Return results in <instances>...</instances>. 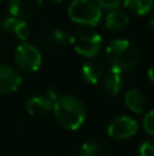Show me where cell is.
<instances>
[{"label": "cell", "instance_id": "obj_10", "mask_svg": "<svg viewBox=\"0 0 154 156\" xmlns=\"http://www.w3.org/2000/svg\"><path fill=\"white\" fill-rule=\"evenodd\" d=\"M128 23H130V14L124 8L117 7L115 10H111L105 16V26L108 30L119 32L127 27Z\"/></svg>", "mask_w": 154, "mask_h": 156}, {"label": "cell", "instance_id": "obj_11", "mask_svg": "<svg viewBox=\"0 0 154 156\" xmlns=\"http://www.w3.org/2000/svg\"><path fill=\"white\" fill-rule=\"evenodd\" d=\"M82 77L86 82L97 85L104 77V65L98 59H89L82 66Z\"/></svg>", "mask_w": 154, "mask_h": 156}, {"label": "cell", "instance_id": "obj_6", "mask_svg": "<svg viewBox=\"0 0 154 156\" xmlns=\"http://www.w3.org/2000/svg\"><path fill=\"white\" fill-rule=\"evenodd\" d=\"M139 129L138 122L128 115H119L111 119L106 126V133L113 140H128L134 137Z\"/></svg>", "mask_w": 154, "mask_h": 156}, {"label": "cell", "instance_id": "obj_2", "mask_svg": "<svg viewBox=\"0 0 154 156\" xmlns=\"http://www.w3.org/2000/svg\"><path fill=\"white\" fill-rule=\"evenodd\" d=\"M52 110L60 126L70 132L78 130L86 121V105L74 94L60 96Z\"/></svg>", "mask_w": 154, "mask_h": 156}, {"label": "cell", "instance_id": "obj_25", "mask_svg": "<svg viewBox=\"0 0 154 156\" xmlns=\"http://www.w3.org/2000/svg\"><path fill=\"white\" fill-rule=\"evenodd\" d=\"M52 2H56V3H60V2H64V0H52Z\"/></svg>", "mask_w": 154, "mask_h": 156}, {"label": "cell", "instance_id": "obj_3", "mask_svg": "<svg viewBox=\"0 0 154 156\" xmlns=\"http://www.w3.org/2000/svg\"><path fill=\"white\" fill-rule=\"evenodd\" d=\"M68 16L76 25L94 27L102 19V10L94 0H72L68 5Z\"/></svg>", "mask_w": 154, "mask_h": 156}, {"label": "cell", "instance_id": "obj_15", "mask_svg": "<svg viewBox=\"0 0 154 156\" xmlns=\"http://www.w3.org/2000/svg\"><path fill=\"white\" fill-rule=\"evenodd\" d=\"M123 5L126 10L136 15H146L147 12L152 11L154 0H123Z\"/></svg>", "mask_w": 154, "mask_h": 156}, {"label": "cell", "instance_id": "obj_26", "mask_svg": "<svg viewBox=\"0 0 154 156\" xmlns=\"http://www.w3.org/2000/svg\"><path fill=\"white\" fill-rule=\"evenodd\" d=\"M0 2H2V0H0Z\"/></svg>", "mask_w": 154, "mask_h": 156}, {"label": "cell", "instance_id": "obj_9", "mask_svg": "<svg viewBox=\"0 0 154 156\" xmlns=\"http://www.w3.org/2000/svg\"><path fill=\"white\" fill-rule=\"evenodd\" d=\"M79 156H112L111 143L101 137L90 138L82 144Z\"/></svg>", "mask_w": 154, "mask_h": 156}, {"label": "cell", "instance_id": "obj_16", "mask_svg": "<svg viewBox=\"0 0 154 156\" xmlns=\"http://www.w3.org/2000/svg\"><path fill=\"white\" fill-rule=\"evenodd\" d=\"M12 34L15 36L18 40H21L22 43H26L27 40L30 38V34H32V29H30L29 23L23 19H18L16 21V25L14 27Z\"/></svg>", "mask_w": 154, "mask_h": 156}, {"label": "cell", "instance_id": "obj_24", "mask_svg": "<svg viewBox=\"0 0 154 156\" xmlns=\"http://www.w3.org/2000/svg\"><path fill=\"white\" fill-rule=\"evenodd\" d=\"M150 25H152V27H153V32H154V14H153L152 19H150Z\"/></svg>", "mask_w": 154, "mask_h": 156}, {"label": "cell", "instance_id": "obj_12", "mask_svg": "<svg viewBox=\"0 0 154 156\" xmlns=\"http://www.w3.org/2000/svg\"><path fill=\"white\" fill-rule=\"evenodd\" d=\"M53 103L46 97L45 93H37L29 97L26 101V111L30 115H42L52 110Z\"/></svg>", "mask_w": 154, "mask_h": 156}, {"label": "cell", "instance_id": "obj_18", "mask_svg": "<svg viewBox=\"0 0 154 156\" xmlns=\"http://www.w3.org/2000/svg\"><path fill=\"white\" fill-rule=\"evenodd\" d=\"M142 126H143V130L147 134L154 137V108H152L150 111H147L145 114L143 121H142Z\"/></svg>", "mask_w": 154, "mask_h": 156}, {"label": "cell", "instance_id": "obj_20", "mask_svg": "<svg viewBox=\"0 0 154 156\" xmlns=\"http://www.w3.org/2000/svg\"><path fill=\"white\" fill-rule=\"evenodd\" d=\"M138 156H154V140H147L139 145Z\"/></svg>", "mask_w": 154, "mask_h": 156}, {"label": "cell", "instance_id": "obj_7", "mask_svg": "<svg viewBox=\"0 0 154 156\" xmlns=\"http://www.w3.org/2000/svg\"><path fill=\"white\" fill-rule=\"evenodd\" d=\"M42 0H10V14L18 19H26L37 15L42 8Z\"/></svg>", "mask_w": 154, "mask_h": 156}, {"label": "cell", "instance_id": "obj_8", "mask_svg": "<svg viewBox=\"0 0 154 156\" xmlns=\"http://www.w3.org/2000/svg\"><path fill=\"white\" fill-rule=\"evenodd\" d=\"M22 85V76L10 65H0V93L10 94L16 92Z\"/></svg>", "mask_w": 154, "mask_h": 156}, {"label": "cell", "instance_id": "obj_17", "mask_svg": "<svg viewBox=\"0 0 154 156\" xmlns=\"http://www.w3.org/2000/svg\"><path fill=\"white\" fill-rule=\"evenodd\" d=\"M16 21H18V18L12 16L11 14H7V15H4L2 18V21H0V29L4 33H7V34H12L14 27H15V25H16Z\"/></svg>", "mask_w": 154, "mask_h": 156}, {"label": "cell", "instance_id": "obj_19", "mask_svg": "<svg viewBox=\"0 0 154 156\" xmlns=\"http://www.w3.org/2000/svg\"><path fill=\"white\" fill-rule=\"evenodd\" d=\"M70 38H71V34L63 29H56L53 32V34H52V40L57 45H65V44H68L70 43Z\"/></svg>", "mask_w": 154, "mask_h": 156}, {"label": "cell", "instance_id": "obj_23", "mask_svg": "<svg viewBox=\"0 0 154 156\" xmlns=\"http://www.w3.org/2000/svg\"><path fill=\"white\" fill-rule=\"evenodd\" d=\"M147 77H149V80L154 83V65L150 66L149 70H147Z\"/></svg>", "mask_w": 154, "mask_h": 156}, {"label": "cell", "instance_id": "obj_4", "mask_svg": "<svg viewBox=\"0 0 154 156\" xmlns=\"http://www.w3.org/2000/svg\"><path fill=\"white\" fill-rule=\"evenodd\" d=\"M70 43L72 44L76 54L87 59H94L102 48V36L97 32L78 30L76 33L71 34Z\"/></svg>", "mask_w": 154, "mask_h": 156}, {"label": "cell", "instance_id": "obj_22", "mask_svg": "<svg viewBox=\"0 0 154 156\" xmlns=\"http://www.w3.org/2000/svg\"><path fill=\"white\" fill-rule=\"evenodd\" d=\"M45 94H46V97H48L49 100H51L52 103H56L57 101V99H59V93H57V90L56 89H52V88H49V89H46V92H45Z\"/></svg>", "mask_w": 154, "mask_h": 156}, {"label": "cell", "instance_id": "obj_13", "mask_svg": "<svg viewBox=\"0 0 154 156\" xmlns=\"http://www.w3.org/2000/svg\"><path fill=\"white\" fill-rule=\"evenodd\" d=\"M123 86H124V80L120 73L109 70L105 77H102V88L111 96H116L122 92Z\"/></svg>", "mask_w": 154, "mask_h": 156}, {"label": "cell", "instance_id": "obj_14", "mask_svg": "<svg viewBox=\"0 0 154 156\" xmlns=\"http://www.w3.org/2000/svg\"><path fill=\"white\" fill-rule=\"evenodd\" d=\"M124 103L128 107V110L132 111L135 114L143 112L145 107H146V97L139 89H130L124 96Z\"/></svg>", "mask_w": 154, "mask_h": 156}, {"label": "cell", "instance_id": "obj_1", "mask_svg": "<svg viewBox=\"0 0 154 156\" xmlns=\"http://www.w3.org/2000/svg\"><path fill=\"white\" fill-rule=\"evenodd\" d=\"M105 59L109 70L123 74L134 70L138 66L141 54L132 41L127 38H116L106 47Z\"/></svg>", "mask_w": 154, "mask_h": 156}, {"label": "cell", "instance_id": "obj_5", "mask_svg": "<svg viewBox=\"0 0 154 156\" xmlns=\"http://www.w3.org/2000/svg\"><path fill=\"white\" fill-rule=\"evenodd\" d=\"M14 62L25 73H35L41 67L42 56L37 47L30 43H21L14 51Z\"/></svg>", "mask_w": 154, "mask_h": 156}, {"label": "cell", "instance_id": "obj_21", "mask_svg": "<svg viewBox=\"0 0 154 156\" xmlns=\"http://www.w3.org/2000/svg\"><path fill=\"white\" fill-rule=\"evenodd\" d=\"M95 3L100 5L101 10L105 8V10L111 11V10H115V8L119 7L120 3H122V0H95Z\"/></svg>", "mask_w": 154, "mask_h": 156}]
</instances>
